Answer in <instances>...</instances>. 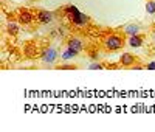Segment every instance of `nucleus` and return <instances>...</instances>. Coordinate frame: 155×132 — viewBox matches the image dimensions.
<instances>
[{"label":"nucleus","instance_id":"1","mask_svg":"<svg viewBox=\"0 0 155 132\" xmlns=\"http://www.w3.org/2000/svg\"><path fill=\"white\" fill-rule=\"evenodd\" d=\"M126 44H127L126 34H121V33H110L102 39V45H104L107 51H118Z\"/></svg>","mask_w":155,"mask_h":132},{"label":"nucleus","instance_id":"2","mask_svg":"<svg viewBox=\"0 0 155 132\" xmlns=\"http://www.w3.org/2000/svg\"><path fill=\"white\" fill-rule=\"evenodd\" d=\"M39 58H41V61L47 65H53L58 58H59V51L54 48V47H47L41 51V55H39Z\"/></svg>","mask_w":155,"mask_h":132},{"label":"nucleus","instance_id":"3","mask_svg":"<svg viewBox=\"0 0 155 132\" xmlns=\"http://www.w3.org/2000/svg\"><path fill=\"white\" fill-rule=\"evenodd\" d=\"M34 19H36V16L33 14L31 11L25 9V8L19 9V12H17V22H19L20 25H23V26L31 25V23L34 22Z\"/></svg>","mask_w":155,"mask_h":132},{"label":"nucleus","instance_id":"4","mask_svg":"<svg viewBox=\"0 0 155 132\" xmlns=\"http://www.w3.org/2000/svg\"><path fill=\"white\" fill-rule=\"evenodd\" d=\"M34 16H36V20L39 23H44V25H48L54 20V12L47 11V9H37L34 12Z\"/></svg>","mask_w":155,"mask_h":132},{"label":"nucleus","instance_id":"5","mask_svg":"<svg viewBox=\"0 0 155 132\" xmlns=\"http://www.w3.org/2000/svg\"><path fill=\"white\" fill-rule=\"evenodd\" d=\"M67 48H70V50H73V51H76L78 55L84 50V41L82 39H79V37H70L68 41H67Z\"/></svg>","mask_w":155,"mask_h":132},{"label":"nucleus","instance_id":"6","mask_svg":"<svg viewBox=\"0 0 155 132\" xmlns=\"http://www.w3.org/2000/svg\"><path fill=\"white\" fill-rule=\"evenodd\" d=\"M70 22H71L74 26H81V28H82V26H85V25L90 23V17H88L87 14H84V12L79 11V12H78V14H76Z\"/></svg>","mask_w":155,"mask_h":132},{"label":"nucleus","instance_id":"7","mask_svg":"<svg viewBox=\"0 0 155 132\" xmlns=\"http://www.w3.org/2000/svg\"><path fill=\"white\" fill-rule=\"evenodd\" d=\"M135 64H137V58L132 55V53H123V55L120 56V65H123V67L130 69Z\"/></svg>","mask_w":155,"mask_h":132},{"label":"nucleus","instance_id":"8","mask_svg":"<svg viewBox=\"0 0 155 132\" xmlns=\"http://www.w3.org/2000/svg\"><path fill=\"white\" fill-rule=\"evenodd\" d=\"M143 44H144V36L140 33L134 34V36H129V39H127V45L132 48H140V47H143Z\"/></svg>","mask_w":155,"mask_h":132},{"label":"nucleus","instance_id":"9","mask_svg":"<svg viewBox=\"0 0 155 132\" xmlns=\"http://www.w3.org/2000/svg\"><path fill=\"white\" fill-rule=\"evenodd\" d=\"M19 25H20L19 22H12V20H9V22L6 23V33H8V36H11V37L17 36L19 31H20V26H19Z\"/></svg>","mask_w":155,"mask_h":132},{"label":"nucleus","instance_id":"10","mask_svg":"<svg viewBox=\"0 0 155 132\" xmlns=\"http://www.w3.org/2000/svg\"><path fill=\"white\" fill-rule=\"evenodd\" d=\"M62 12H64V16H65L68 20H71L78 14V12H79V9H78L74 5H68V6H65V8L62 9Z\"/></svg>","mask_w":155,"mask_h":132},{"label":"nucleus","instance_id":"11","mask_svg":"<svg viewBox=\"0 0 155 132\" xmlns=\"http://www.w3.org/2000/svg\"><path fill=\"white\" fill-rule=\"evenodd\" d=\"M141 30V26L138 23H129L126 25V28H124V34L126 36H134V34H138Z\"/></svg>","mask_w":155,"mask_h":132},{"label":"nucleus","instance_id":"12","mask_svg":"<svg viewBox=\"0 0 155 132\" xmlns=\"http://www.w3.org/2000/svg\"><path fill=\"white\" fill-rule=\"evenodd\" d=\"M23 53L27 55V58H36V56H39V55H41V53H39V50L36 48V45H33V44L25 45V48H23Z\"/></svg>","mask_w":155,"mask_h":132},{"label":"nucleus","instance_id":"13","mask_svg":"<svg viewBox=\"0 0 155 132\" xmlns=\"http://www.w3.org/2000/svg\"><path fill=\"white\" fill-rule=\"evenodd\" d=\"M78 56V53L76 51H73V50H70V48H67L65 51L61 55V58L64 59V61H68V59H73V58H76Z\"/></svg>","mask_w":155,"mask_h":132},{"label":"nucleus","instance_id":"14","mask_svg":"<svg viewBox=\"0 0 155 132\" xmlns=\"http://www.w3.org/2000/svg\"><path fill=\"white\" fill-rule=\"evenodd\" d=\"M146 12H147V14H155V2H153V0H147Z\"/></svg>","mask_w":155,"mask_h":132},{"label":"nucleus","instance_id":"15","mask_svg":"<svg viewBox=\"0 0 155 132\" xmlns=\"http://www.w3.org/2000/svg\"><path fill=\"white\" fill-rule=\"evenodd\" d=\"M58 70H76L78 65L74 64H64V65H59V67H56Z\"/></svg>","mask_w":155,"mask_h":132},{"label":"nucleus","instance_id":"16","mask_svg":"<svg viewBox=\"0 0 155 132\" xmlns=\"http://www.w3.org/2000/svg\"><path fill=\"white\" fill-rule=\"evenodd\" d=\"M102 69H106V67L101 62H93V64H90V67H88V70H102Z\"/></svg>","mask_w":155,"mask_h":132},{"label":"nucleus","instance_id":"17","mask_svg":"<svg viewBox=\"0 0 155 132\" xmlns=\"http://www.w3.org/2000/svg\"><path fill=\"white\" fill-rule=\"evenodd\" d=\"M130 69H135V70H143V69H146L144 65H141V64H135V65H132Z\"/></svg>","mask_w":155,"mask_h":132},{"label":"nucleus","instance_id":"18","mask_svg":"<svg viewBox=\"0 0 155 132\" xmlns=\"http://www.w3.org/2000/svg\"><path fill=\"white\" fill-rule=\"evenodd\" d=\"M146 69H147V70H155V62H149V64L146 65Z\"/></svg>","mask_w":155,"mask_h":132},{"label":"nucleus","instance_id":"19","mask_svg":"<svg viewBox=\"0 0 155 132\" xmlns=\"http://www.w3.org/2000/svg\"><path fill=\"white\" fill-rule=\"evenodd\" d=\"M152 34H153V37H155V26H153V30H152Z\"/></svg>","mask_w":155,"mask_h":132}]
</instances>
